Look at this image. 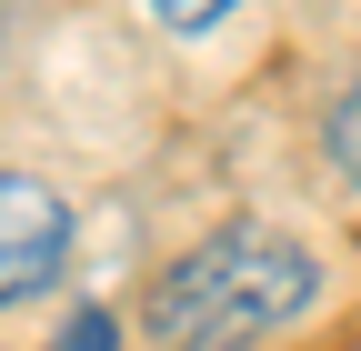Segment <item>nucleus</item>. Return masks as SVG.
I'll return each instance as SVG.
<instances>
[{
    "instance_id": "1",
    "label": "nucleus",
    "mask_w": 361,
    "mask_h": 351,
    "mask_svg": "<svg viewBox=\"0 0 361 351\" xmlns=\"http://www.w3.org/2000/svg\"><path fill=\"white\" fill-rule=\"evenodd\" d=\"M311 291H322V261L291 231L231 221V231H211L201 251H180L151 281L141 321H151L161 351H261L271 331H291L311 312Z\"/></svg>"
},
{
    "instance_id": "2",
    "label": "nucleus",
    "mask_w": 361,
    "mask_h": 351,
    "mask_svg": "<svg viewBox=\"0 0 361 351\" xmlns=\"http://www.w3.org/2000/svg\"><path fill=\"white\" fill-rule=\"evenodd\" d=\"M61 261H71V211H61V191L0 171V312L30 301L40 281H61Z\"/></svg>"
},
{
    "instance_id": "3",
    "label": "nucleus",
    "mask_w": 361,
    "mask_h": 351,
    "mask_svg": "<svg viewBox=\"0 0 361 351\" xmlns=\"http://www.w3.org/2000/svg\"><path fill=\"white\" fill-rule=\"evenodd\" d=\"M141 11H151L161 30H180V40H201V30H221V20H231L241 0H141Z\"/></svg>"
},
{
    "instance_id": "4",
    "label": "nucleus",
    "mask_w": 361,
    "mask_h": 351,
    "mask_svg": "<svg viewBox=\"0 0 361 351\" xmlns=\"http://www.w3.org/2000/svg\"><path fill=\"white\" fill-rule=\"evenodd\" d=\"M331 161H341V181L361 191V80L341 91V111H331Z\"/></svg>"
},
{
    "instance_id": "5",
    "label": "nucleus",
    "mask_w": 361,
    "mask_h": 351,
    "mask_svg": "<svg viewBox=\"0 0 361 351\" xmlns=\"http://www.w3.org/2000/svg\"><path fill=\"white\" fill-rule=\"evenodd\" d=\"M51 351H121V321H111V312H71Z\"/></svg>"
}]
</instances>
